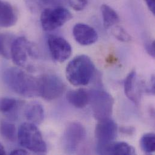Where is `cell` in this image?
<instances>
[{
  "label": "cell",
  "mask_w": 155,
  "mask_h": 155,
  "mask_svg": "<svg viewBox=\"0 0 155 155\" xmlns=\"http://www.w3.org/2000/svg\"><path fill=\"white\" fill-rule=\"evenodd\" d=\"M101 12L103 25L106 29L114 27L120 22V19L118 13L109 5L103 4L101 6Z\"/></svg>",
  "instance_id": "18"
},
{
  "label": "cell",
  "mask_w": 155,
  "mask_h": 155,
  "mask_svg": "<svg viewBox=\"0 0 155 155\" xmlns=\"http://www.w3.org/2000/svg\"><path fill=\"white\" fill-rule=\"evenodd\" d=\"M98 121L95 129V137L97 141V150L113 143L117 133V124L110 118Z\"/></svg>",
  "instance_id": "9"
},
{
  "label": "cell",
  "mask_w": 155,
  "mask_h": 155,
  "mask_svg": "<svg viewBox=\"0 0 155 155\" xmlns=\"http://www.w3.org/2000/svg\"><path fill=\"white\" fill-rule=\"evenodd\" d=\"M136 72L131 71L126 78L124 82V92L127 97L135 104L138 105L140 96L136 90Z\"/></svg>",
  "instance_id": "17"
},
{
  "label": "cell",
  "mask_w": 155,
  "mask_h": 155,
  "mask_svg": "<svg viewBox=\"0 0 155 155\" xmlns=\"http://www.w3.org/2000/svg\"><path fill=\"white\" fill-rule=\"evenodd\" d=\"M67 100L76 108H84L89 103L90 93L84 88L70 91L67 94Z\"/></svg>",
  "instance_id": "14"
},
{
  "label": "cell",
  "mask_w": 155,
  "mask_h": 155,
  "mask_svg": "<svg viewBox=\"0 0 155 155\" xmlns=\"http://www.w3.org/2000/svg\"><path fill=\"white\" fill-rule=\"evenodd\" d=\"M0 134L4 139L10 142L15 141L18 137V131L15 126L5 121L1 122Z\"/></svg>",
  "instance_id": "19"
},
{
  "label": "cell",
  "mask_w": 155,
  "mask_h": 155,
  "mask_svg": "<svg viewBox=\"0 0 155 155\" xmlns=\"http://www.w3.org/2000/svg\"><path fill=\"white\" fill-rule=\"evenodd\" d=\"M48 46L52 58L58 62L68 60L72 54V47L64 38L56 35H50L47 40Z\"/></svg>",
  "instance_id": "10"
},
{
  "label": "cell",
  "mask_w": 155,
  "mask_h": 155,
  "mask_svg": "<svg viewBox=\"0 0 155 155\" xmlns=\"http://www.w3.org/2000/svg\"><path fill=\"white\" fill-rule=\"evenodd\" d=\"M155 136L153 133L144 134L140 140V146L141 149L147 154L152 153L155 152Z\"/></svg>",
  "instance_id": "22"
},
{
  "label": "cell",
  "mask_w": 155,
  "mask_h": 155,
  "mask_svg": "<svg viewBox=\"0 0 155 155\" xmlns=\"http://www.w3.org/2000/svg\"><path fill=\"white\" fill-rule=\"evenodd\" d=\"M70 6L76 11L84 10L87 5V0H67Z\"/></svg>",
  "instance_id": "24"
},
{
  "label": "cell",
  "mask_w": 155,
  "mask_h": 155,
  "mask_svg": "<svg viewBox=\"0 0 155 155\" xmlns=\"http://www.w3.org/2000/svg\"><path fill=\"white\" fill-rule=\"evenodd\" d=\"M112 33L115 38L123 42H129L131 41L132 37L130 35L121 27L115 26L112 30Z\"/></svg>",
  "instance_id": "23"
},
{
  "label": "cell",
  "mask_w": 155,
  "mask_h": 155,
  "mask_svg": "<svg viewBox=\"0 0 155 155\" xmlns=\"http://www.w3.org/2000/svg\"><path fill=\"white\" fill-rule=\"evenodd\" d=\"M86 132L83 126L78 122L70 123L63 135V147L67 153L73 154L86 138Z\"/></svg>",
  "instance_id": "8"
},
{
  "label": "cell",
  "mask_w": 155,
  "mask_h": 155,
  "mask_svg": "<svg viewBox=\"0 0 155 155\" xmlns=\"http://www.w3.org/2000/svg\"><path fill=\"white\" fill-rule=\"evenodd\" d=\"M17 139L24 148L37 154H45L47 147L36 125L28 122L22 123L18 130Z\"/></svg>",
  "instance_id": "4"
},
{
  "label": "cell",
  "mask_w": 155,
  "mask_h": 155,
  "mask_svg": "<svg viewBox=\"0 0 155 155\" xmlns=\"http://www.w3.org/2000/svg\"><path fill=\"white\" fill-rule=\"evenodd\" d=\"M3 80L6 86L18 95L25 97L39 96V78L19 68L6 69L3 73Z\"/></svg>",
  "instance_id": "1"
},
{
  "label": "cell",
  "mask_w": 155,
  "mask_h": 155,
  "mask_svg": "<svg viewBox=\"0 0 155 155\" xmlns=\"http://www.w3.org/2000/svg\"><path fill=\"white\" fill-rule=\"evenodd\" d=\"M89 93V103L94 118L98 121L110 118L114 105L112 96L108 92L101 90H92Z\"/></svg>",
  "instance_id": "5"
},
{
  "label": "cell",
  "mask_w": 155,
  "mask_h": 155,
  "mask_svg": "<svg viewBox=\"0 0 155 155\" xmlns=\"http://www.w3.org/2000/svg\"><path fill=\"white\" fill-rule=\"evenodd\" d=\"M15 38L8 33H0V56L6 59H10V51L12 42Z\"/></svg>",
  "instance_id": "20"
},
{
  "label": "cell",
  "mask_w": 155,
  "mask_h": 155,
  "mask_svg": "<svg viewBox=\"0 0 155 155\" xmlns=\"http://www.w3.org/2000/svg\"><path fill=\"white\" fill-rule=\"evenodd\" d=\"M73 18L72 13L62 7H48L41 11V24L44 30L51 31L55 30Z\"/></svg>",
  "instance_id": "6"
},
{
  "label": "cell",
  "mask_w": 155,
  "mask_h": 155,
  "mask_svg": "<svg viewBox=\"0 0 155 155\" xmlns=\"http://www.w3.org/2000/svg\"><path fill=\"white\" fill-rule=\"evenodd\" d=\"M58 0H25L28 8L33 12L42 10L44 8L51 7Z\"/></svg>",
  "instance_id": "21"
},
{
  "label": "cell",
  "mask_w": 155,
  "mask_h": 155,
  "mask_svg": "<svg viewBox=\"0 0 155 155\" xmlns=\"http://www.w3.org/2000/svg\"><path fill=\"white\" fill-rule=\"evenodd\" d=\"M73 34L76 42L83 46L94 44L98 38L94 28L83 23H78L74 26Z\"/></svg>",
  "instance_id": "11"
},
{
  "label": "cell",
  "mask_w": 155,
  "mask_h": 155,
  "mask_svg": "<svg viewBox=\"0 0 155 155\" xmlns=\"http://www.w3.org/2000/svg\"><path fill=\"white\" fill-rule=\"evenodd\" d=\"M39 53L36 45L25 37L15 39L12 42L10 59L18 67L29 70L33 68L34 62L38 59Z\"/></svg>",
  "instance_id": "3"
},
{
  "label": "cell",
  "mask_w": 155,
  "mask_h": 155,
  "mask_svg": "<svg viewBox=\"0 0 155 155\" xmlns=\"http://www.w3.org/2000/svg\"><path fill=\"white\" fill-rule=\"evenodd\" d=\"M17 20L18 13L15 7L9 2L0 0V27H12Z\"/></svg>",
  "instance_id": "12"
},
{
  "label": "cell",
  "mask_w": 155,
  "mask_h": 155,
  "mask_svg": "<svg viewBox=\"0 0 155 155\" xmlns=\"http://www.w3.org/2000/svg\"><path fill=\"white\" fill-rule=\"evenodd\" d=\"M155 41L148 42L146 44L145 49L147 53L153 58H155Z\"/></svg>",
  "instance_id": "25"
},
{
  "label": "cell",
  "mask_w": 155,
  "mask_h": 155,
  "mask_svg": "<svg viewBox=\"0 0 155 155\" xmlns=\"http://www.w3.org/2000/svg\"><path fill=\"white\" fill-rule=\"evenodd\" d=\"M149 10L152 13L153 15H155V0H144Z\"/></svg>",
  "instance_id": "26"
},
{
  "label": "cell",
  "mask_w": 155,
  "mask_h": 155,
  "mask_svg": "<svg viewBox=\"0 0 155 155\" xmlns=\"http://www.w3.org/2000/svg\"><path fill=\"white\" fill-rule=\"evenodd\" d=\"M38 78L39 96L47 101L54 100L61 97L66 91L65 83L56 75L47 74Z\"/></svg>",
  "instance_id": "7"
},
{
  "label": "cell",
  "mask_w": 155,
  "mask_h": 155,
  "mask_svg": "<svg viewBox=\"0 0 155 155\" xmlns=\"http://www.w3.org/2000/svg\"><path fill=\"white\" fill-rule=\"evenodd\" d=\"M0 155H5V149L1 143H0Z\"/></svg>",
  "instance_id": "29"
},
{
  "label": "cell",
  "mask_w": 155,
  "mask_h": 155,
  "mask_svg": "<svg viewBox=\"0 0 155 155\" xmlns=\"http://www.w3.org/2000/svg\"><path fill=\"white\" fill-rule=\"evenodd\" d=\"M10 155H28V153L24 149H14L10 153Z\"/></svg>",
  "instance_id": "27"
},
{
  "label": "cell",
  "mask_w": 155,
  "mask_h": 155,
  "mask_svg": "<svg viewBox=\"0 0 155 155\" xmlns=\"http://www.w3.org/2000/svg\"><path fill=\"white\" fill-rule=\"evenodd\" d=\"M24 115L26 119L35 125L41 124L44 120V109L39 103L31 102L25 109Z\"/></svg>",
  "instance_id": "16"
},
{
  "label": "cell",
  "mask_w": 155,
  "mask_h": 155,
  "mask_svg": "<svg viewBox=\"0 0 155 155\" xmlns=\"http://www.w3.org/2000/svg\"><path fill=\"white\" fill-rule=\"evenodd\" d=\"M22 102L16 99L4 97L0 99V112L11 120H16L18 117V110Z\"/></svg>",
  "instance_id": "15"
},
{
  "label": "cell",
  "mask_w": 155,
  "mask_h": 155,
  "mask_svg": "<svg viewBox=\"0 0 155 155\" xmlns=\"http://www.w3.org/2000/svg\"><path fill=\"white\" fill-rule=\"evenodd\" d=\"M100 155H129L135 153V149L125 142L112 143L97 151Z\"/></svg>",
  "instance_id": "13"
},
{
  "label": "cell",
  "mask_w": 155,
  "mask_h": 155,
  "mask_svg": "<svg viewBox=\"0 0 155 155\" xmlns=\"http://www.w3.org/2000/svg\"><path fill=\"white\" fill-rule=\"evenodd\" d=\"M95 73V67L91 59L84 54L73 58L66 68V77L74 86H85L90 83Z\"/></svg>",
  "instance_id": "2"
},
{
  "label": "cell",
  "mask_w": 155,
  "mask_h": 155,
  "mask_svg": "<svg viewBox=\"0 0 155 155\" xmlns=\"http://www.w3.org/2000/svg\"><path fill=\"white\" fill-rule=\"evenodd\" d=\"M121 131L124 134H132L133 132L135 131V129L132 127H123L121 130Z\"/></svg>",
  "instance_id": "28"
}]
</instances>
